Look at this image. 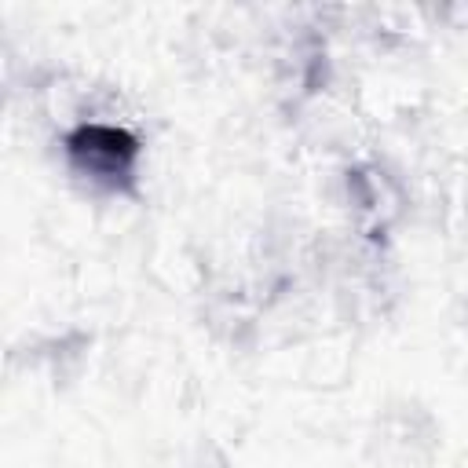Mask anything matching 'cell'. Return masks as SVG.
Segmentation results:
<instances>
[{"label":"cell","instance_id":"1","mask_svg":"<svg viewBox=\"0 0 468 468\" xmlns=\"http://www.w3.org/2000/svg\"><path fill=\"white\" fill-rule=\"evenodd\" d=\"M69 150H73V161L91 179H106V183H117L121 176H128L135 157V143L117 128H84L69 139Z\"/></svg>","mask_w":468,"mask_h":468}]
</instances>
